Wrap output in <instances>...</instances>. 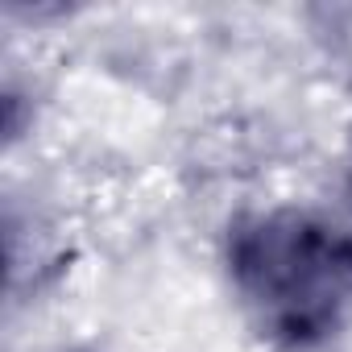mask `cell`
Instances as JSON below:
<instances>
[{
    "mask_svg": "<svg viewBox=\"0 0 352 352\" xmlns=\"http://www.w3.org/2000/svg\"><path fill=\"white\" fill-rule=\"evenodd\" d=\"M232 278L290 348L323 340L352 298V232L307 212H270L232 232Z\"/></svg>",
    "mask_w": 352,
    "mask_h": 352,
    "instance_id": "obj_1",
    "label": "cell"
}]
</instances>
